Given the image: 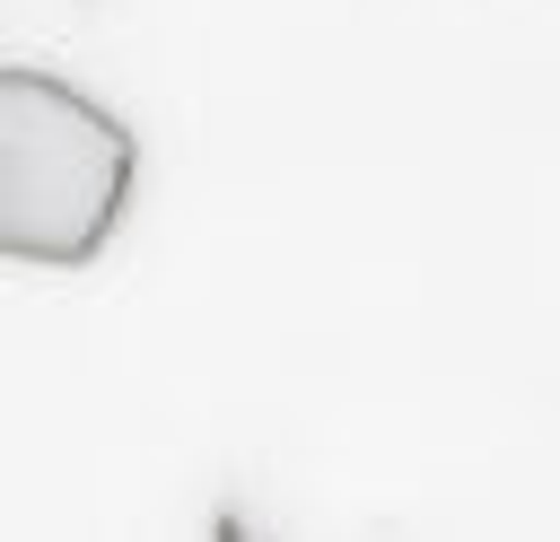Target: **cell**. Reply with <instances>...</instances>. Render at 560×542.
I'll return each instance as SVG.
<instances>
[{"mask_svg":"<svg viewBox=\"0 0 560 542\" xmlns=\"http://www.w3.org/2000/svg\"><path fill=\"white\" fill-rule=\"evenodd\" d=\"M131 122L52 70H0V262L79 271L131 201Z\"/></svg>","mask_w":560,"mask_h":542,"instance_id":"6da1fadb","label":"cell"}]
</instances>
